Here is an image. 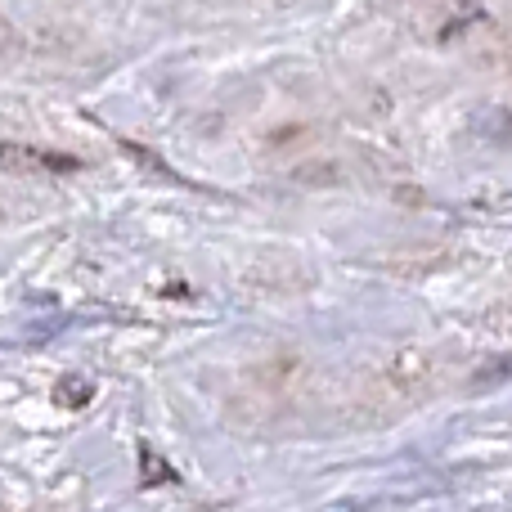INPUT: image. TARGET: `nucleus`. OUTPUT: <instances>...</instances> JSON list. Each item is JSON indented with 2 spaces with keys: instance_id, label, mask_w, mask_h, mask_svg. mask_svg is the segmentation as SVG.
I'll use <instances>...</instances> for the list:
<instances>
[{
  "instance_id": "1",
  "label": "nucleus",
  "mask_w": 512,
  "mask_h": 512,
  "mask_svg": "<svg viewBox=\"0 0 512 512\" xmlns=\"http://www.w3.org/2000/svg\"><path fill=\"white\" fill-rule=\"evenodd\" d=\"M144 472H149V481H144V486H162V481H176V472H171L153 450H144Z\"/></svg>"
}]
</instances>
